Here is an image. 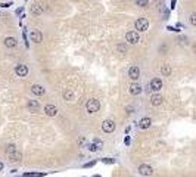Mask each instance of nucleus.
Returning <instances> with one entry per match:
<instances>
[{"instance_id": "nucleus-1", "label": "nucleus", "mask_w": 196, "mask_h": 177, "mask_svg": "<svg viewBox=\"0 0 196 177\" xmlns=\"http://www.w3.org/2000/svg\"><path fill=\"white\" fill-rule=\"evenodd\" d=\"M85 109L89 114H94L100 109V102L97 99H89L87 103H85Z\"/></svg>"}, {"instance_id": "nucleus-2", "label": "nucleus", "mask_w": 196, "mask_h": 177, "mask_svg": "<svg viewBox=\"0 0 196 177\" xmlns=\"http://www.w3.org/2000/svg\"><path fill=\"white\" fill-rule=\"evenodd\" d=\"M134 27H136L137 33H144L149 30V21L146 18H139L136 22H134Z\"/></svg>"}, {"instance_id": "nucleus-3", "label": "nucleus", "mask_w": 196, "mask_h": 177, "mask_svg": "<svg viewBox=\"0 0 196 177\" xmlns=\"http://www.w3.org/2000/svg\"><path fill=\"white\" fill-rule=\"evenodd\" d=\"M125 40H127L130 44H136V43L140 42V35H139L137 31H128V33L125 34Z\"/></svg>"}, {"instance_id": "nucleus-4", "label": "nucleus", "mask_w": 196, "mask_h": 177, "mask_svg": "<svg viewBox=\"0 0 196 177\" xmlns=\"http://www.w3.org/2000/svg\"><path fill=\"white\" fill-rule=\"evenodd\" d=\"M102 130H103L105 133H112V131L115 130V123H114V120H105V121L102 123Z\"/></svg>"}, {"instance_id": "nucleus-5", "label": "nucleus", "mask_w": 196, "mask_h": 177, "mask_svg": "<svg viewBox=\"0 0 196 177\" xmlns=\"http://www.w3.org/2000/svg\"><path fill=\"white\" fill-rule=\"evenodd\" d=\"M30 39H31V42H34V43H41V42H43V34H41L40 30H33L31 34H30Z\"/></svg>"}, {"instance_id": "nucleus-6", "label": "nucleus", "mask_w": 196, "mask_h": 177, "mask_svg": "<svg viewBox=\"0 0 196 177\" xmlns=\"http://www.w3.org/2000/svg\"><path fill=\"white\" fill-rule=\"evenodd\" d=\"M128 77H130L131 80H134V81H136V80L140 77V69H139L137 65L130 67V69H128Z\"/></svg>"}, {"instance_id": "nucleus-7", "label": "nucleus", "mask_w": 196, "mask_h": 177, "mask_svg": "<svg viewBox=\"0 0 196 177\" xmlns=\"http://www.w3.org/2000/svg\"><path fill=\"white\" fill-rule=\"evenodd\" d=\"M15 74L18 75V77H27V74H28V67H27V65H24V64L16 65V68H15Z\"/></svg>"}, {"instance_id": "nucleus-8", "label": "nucleus", "mask_w": 196, "mask_h": 177, "mask_svg": "<svg viewBox=\"0 0 196 177\" xmlns=\"http://www.w3.org/2000/svg\"><path fill=\"white\" fill-rule=\"evenodd\" d=\"M44 114L47 117H56L58 115V108L55 105H46L44 106Z\"/></svg>"}, {"instance_id": "nucleus-9", "label": "nucleus", "mask_w": 196, "mask_h": 177, "mask_svg": "<svg viewBox=\"0 0 196 177\" xmlns=\"http://www.w3.org/2000/svg\"><path fill=\"white\" fill-rule=\"evenodd\" d=\"M161 88H162V80L161 78H152V81H151V90L158 92V90H161Z\"/></svg>"}, {"instance_id": "nucleus-10", "label": "nucleus", "mask_w": 196, "mask_h": 177, "mask_svg": "<svg viewBox=\"0 0 196 177\" xmlns=\"http://www.w3.org/2000/svg\"><path fill=\"white\" fill-rule=\"evenodd\" d=\"M152 125V120L149 118V117H144V118H142L140 121H139V127L142 129V130H146V129H149Z\"/></svg>"}, {"instance_id": "nucleus-11", "label": "nucleus", "mask_w": 196, "mask_h": 177, "mask_svg": "<svg viewBox=\"0 0 196 177\" xmlns=\"http://www.w3.org/2000/svg\"><path fill=\"white\" fill-rule=\"evenodd\" d=\"M139 173L142 174V176H151L152 173H153V170H152V167H149V165H146V164H142V165L139 167Z\"/></svg>"}, {"instance_id": "nucleus-12", "label": "nucleus", "mask_w": 196, "mask_h": 177, "mask_svg": "<svg viewBox=\"0 0 196 177\" xmlns=\"http://www.w3.org/2000/svg\"><path fill=\"white\" fill-rule=\"evenodd\" d=\"M31 92L34 95H37V96H41V95L46 93V88L43 86H40V84H34V86H31Z\"/></svg>"}, {"instance_id": "nucleus-13", "label": "nucleus", "mask_w": 196, "mask_h": 177, "mask_svg": "<svg viewBox=\"0 0 196 177\" xmlns=\"http://www.w3.org/2000/svg\"><path fill=\"white\" fill-rule=\"evenodd\" d=\"M130 93H131L133 96L140 95V93H142V86L137 84V83H133V84L130 86Z\"/></svg>"}, {"instance_id": "nucleus-14", "label": "nucleus", "mask_w": 196, "mask_h": 177, "mask_svg": "<svg viewBox=\"0 0 196 177\" xmlns=\"http://www.w3.org/2000/svg\"><path fill=\"white\" fill-rule=\"evenodd\" d=\"M162 102H164V97H162L161 95H153V96L151 97V103H152L153 106H159V105H162Z\"/></svg>"}, {"instance_id": "nucleus-15", "label": "nucleus", "mask_w": 196, "mask_h": 177, "mask_svg": "<svg viewBox=\"0 0 196 177\" xmlns=\"http://www.w3.org/2000/svg\"><path fill=\"white\" fill-rule=\"evenodd\" d=\"M16 44H18V42H16L15 37H6L5 39V46L6 47H15Z\"/></svg>"}, {"instance_id": "nucleus-16", "label": "nucleus", "mask_w": 196, "mask_h": 177, "mask_svg": "<svg viewBox=\"0 0 196 177\" xmlns=\"http://www.w3.org/2000/svg\"><path fill=\"white\" fill-rule=\"evenodd\" d=\"M27 106H28V109H31L33 112H35V111L40 109V103L37 102V100H28Z\"/></svg>"}, {"instance_id": "nucleus-17", "label": "nucleus", "mask_w": 196, "mask_h": 177, "mask_svg": "<svg viewBox=\"0 0 196 177\" xmlns=\"http://www.w3.org/2000/svg\"><path fill=\"white\" fill-rule=\"evenodd\" d=\"M7 157L10 158V161H14V162H16V161H19V159L22 158V155H21V152H19L18 149H16V150H14L12 154H9Z\"/></svg>"}, {"instance_id": "nucleus-18", "label": "nucleus", "mask_w": 196, "mask_h": 177, "mask_svg": "<svg viewBox=\"0 0 196 177\" xmlns=\"http://www.w3.org/2000/svg\"><path fill=\"white\" fill-rule=\"evenodd\" d=\"M62 96H64L65 100H72V99H74V93H72L71 88H65L64 93H62Z\"/></svg>"}, {"instance_id": "nucleus-19", "label": "nucleus", "mask_w": 196, "mask_h": 177, "mask_svg": "<svg viewBox=\"0 0 196 177\" xmlns=\"http://www.w3.org/2000/svg\"><path fill=\"white\" fill-rule=\"evenodd\" d=\"M171 72H173V69H171V67L170 65H162V68H161V74L162 75H165V77H168V75L171 74Z\"/></svg>"}, {"instance_id": "nucleus-20", "label": "nucleus", "mask_w": 196, "mask_h": 177, "mask_svg": "<svg viewBox=\"0 0 196 177\" xmlns=\"http://www.w3.org/2000/svg\"><path fill=\"white\" fill-rule=\"evenodd\" d=\"M31 12H33L34 15H40L41 12H43V9H41L40 5H33V6H31Z\"/></svg>"}, {"instance_id": "nucleus-21", "label": "nucleus", "mask_w": 196, "mask_h": 177, "mask_svg": "<svg viewBox=\"0 0 196 177\" xmlns=\"http://www.w3.org/2000/svg\"><path fill=\"white\" fill-rule=\"evenodd\" d=\"M46 176L44 173H27V174H24V177H43Z\"/></svg>"}, {"instance_id": "nucleus-22", "label": "nucleus", "mask_w": 196, "mask_h": 177, "mask_svg": "<svg viewBox=\"0 0 196 177\" xmlns=\"http://www.w3.org/2000/svg\"><path fill=\"white\" fill-rule=\"evenodd\" d=\"M14 150H16V146H15V145H12V143H10V145H7V146H6V154H7V155H9V154H12Z\"/></svg>"}, {"instance_id": "nucleus-23", "label": "nucleus", "mask_w": 196, "mask_h": 177, "mask_svg": "<svg viewBox=\"0 0 196 177\" xmlns=\"http://www.w3.org/2000/svg\"><path fill=\"white\" fill-rule=\"evenodd\" d=\"M87 148H89V150H90V152H96V150H99V146H97L96 143H90Z\"/></svg>"}, {"instance_id": "nucleus-24", "label": "nucleus", "mask_w": 196, "mask_h": 177, "mask_svg": "<svg viewBox=\"0 0 196 177\" xmlns=\"http://www.w3.org/2000/svg\"><path fill=\"white\" fill-rule=\"evenodd\" d=\"M136 3H137V6H142V7H144L146 5L149 3V0H136Z\"/></svg>"}, {"instance_id": "nucleus-25", "label": "nucleus", "mask_w": 196, "mask_h": 177, "mask_svg": "<svg viewBox=\"0 0 196 177\" xmlns=\"http://www.w3.org/2000/svg\"><path fill=\"white\" fill-rule=\"evenodd\" d=\"M118 50H119L121 53H125V50H127L125 44H119V46H118Z\"/></svg>"}, {"instance_id": "nucleus-26", "label": "nucleus", "mask_w": 196, "mask_h": 177, "mask_svg": "<svg viewBox=\"0 0 196 177\" xmlns=\"http://www.w3.org/2000/svg\"><path fill=\"white\" fill-rule=\"evenodd\" d=\"M190 24H192V25H196V15H195V14L190 15Z\"/></svg>"}, {"instance_id": "nucleus-27", "label": "nucleus", "mask_w": 196, "mask_h": 177, "mask_svg": "<svg viewBox=\"0 0 196 177\" xmlns=\"http://www.w3.org/2000/svg\"><path fill=\"white\" fill-rule=\"evenodd\" d=\"M103 162H106V164H114L115 162V159H112V158H105V159H102Z\"/></svg>"}, {"instance_id": "nucleus-28", "label": "nucleus", "mask_w": 196, "mask_h": 177, "mask_svg": "<svg viewBox=\"0 0 196 177\" xmlns=\"http://www.w3.org/2000/svg\"><path fill=\"white\" fill-rule=\"evenodd\" d=\"M96 164V161H92V162H87V164H84V168H89V167H93Z\"/></svg>"}, {"instance_id": "nucleus-29", "label": "nucleus", "mask_w": 196, "mask_h": 177, "mask_svg": "<svg viewBox=\"0 0 196 177\" xmlns=\"http://www.w3.org/2000/svg\"><path fill=\"white\" fill-rule=\"evenodd\" d=\"M93 143H96V145H97V146H99V149H100V148H102V142H100V140H99V139H94V142H93Z\"/></svg>"}, {"instance_id": "nucleus-30", "label": "nucleus", "mask_w": 196, "mask_h": 177, "mask_svg": "<svg viewBox=\"0 0 196 177\" xmlns=\"http://www.w3.org/2000/svg\"><path fill=\"white\" fill-rule=\"evenodd\" d=\"M10 5H12V2H9V3H2L0 6H2V7H9Z\"/></svg>"}, {"instance_id": "nucleus-31", "label": "nucleus", "mask_w": 196, "mask_h": 177, "mask_svg": "<svg viewBox=\"0 0 196 177\" xmlns=\"http://www.w3.org/2000/svg\"><path fill=\"white\" fill-rule=\"evenodd\" d=\"M124 142H125V145H130V137H125Z\"/></svg>"}, {"instance_id": "nucleus-32", "label": "nucleus", "mask_w": 196, "mask_h": 177, "mask_svg": "<svg viewBox=\"0 0 196 177\" xmlns=\"http://www.w3.org/2000/svg\"><path fill=\"white\" fill-rule=\"evenodd\" d=\"M2 168H3V164H2V162H0V170H2Z\"/></svg>"}, {"instance_id": "nucleus-33", "label": "nucleus", "mask_w": 196, "mask_h": 177, "mask_svg": "<svg viewBox=\"0 0 196 177\" xmlns=\"http://www.w3.org/2000/svg\"><path fill=\"white\" fill-rule=\"evenodd\" d=\"M93 177H100V176H97V174H96V176H93Z\"/></svg>"}]
</instances>
